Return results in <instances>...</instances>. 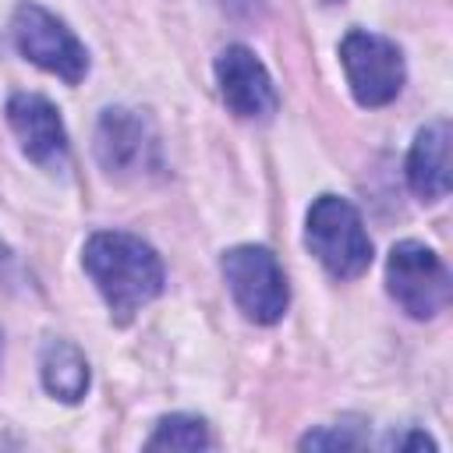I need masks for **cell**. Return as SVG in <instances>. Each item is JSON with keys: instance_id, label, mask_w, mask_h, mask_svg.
<instances>
[{"instance_id": "cell-13", "label": "cell", "mask_w": 453, "mask_h": 453, "mask_svg": "<svg viewBox=\"0 0 453 453\" xmlns=\"http://www.w3.org/2000/svg\"><path fill=\"white\" fill-rule=\"evenodd\" d=\"M322 446H329V449H354V446H361V439H357V435H347L343 428H333V432H308V435L301 439V449H322Z\"/></svg>"}, {"instance_id": "cell-11", "label": "cell", "mask_w": 453, "mask_h": 453, "mask_svg": "<svg viewBox=\"0 0 453 453\" xmlns=\"http://www.w3.org/2000/svg\"><path fill=\"white\" fill-rule=\"evenodd\" d=\"M39 368H42V386H46L57 400L78 403V400L85 396V389H88V361H85V354H81L74 343H67V340H50V343L42 347Z\"/></svg>"}, {"instance_id": "cell-4", "label": "cell", "mask_w": 453, "mask_h": 453, "mask_svg": "<svg viewBox=\"0 0 453 453\" xmlns=\"http://www.w3.org/2000/svg\"><path fill=\"white\" fill-rule=\"evenodd\" d=\"M386 287H389V297L411 319H435L449 304V290H453L446 262L418 241H400L389 251Z\"/></svg>"}, {"instance_id": "cell-8", "label": "cell", "mask_w": 453, "mask_h": 453, "mask_svg": "<svg viewBox=\"0 0 453 453\" xmlns=\"http://www.w3.org/2000/svg\"><path fill=\"white\" fill-rule=\"evenodd\" d=\"M216 81H219V96L230 106V113L244 120H265L280 106L269 71L248 46H226L216 57Z\"/></svg>"}, {"instance_id": "cell-1", "label": "cell", "mask_w": 453, "mask_h": 453, "mask_svg": "<svg viewBox=\"0 0 453 453\" xmlns=\"http://www.w3.org/2000/svg\"><path fill=\"white\" fill-rule=\"evenodd\" d=\"M81 265L99 287L117 322H127L142 304L159 297L163 290V262L159 255L134 234L99 230L85 241Z\"/></svg>"}, {"instance_id": "cell-12", "label": "cell", "mask_w": 453, "mask_h": 453, "mask_svg": "<svg viewBox=\"0 0 453 453\" xmlns=\"http://www.w3.org/2000/svg\"><path fill=\"white\" fill-rule=\"evenodd\" d=\"M212 439H209V428L202 418H191V414H170L156 425V432L149 435V449H205Z\"/></svg>"}, {"instance_id": "cell-3", "label": "cell", "mask_w": 453, "mask_h": 453, "mask_svg": "<svg viewBox=\"0 0 453 453\" xmlns=\"http://www.w3.org/2000/svg\"><path fill=\"white\" fill-rule=\"evenodd\" d=\"M223 276H226V287H230L237 308L251 322L273 326L283 319L290 290H287V276L269 248H258V244L230 248L223 255Z\"/></svg>"}, {"instance_id": "cell-6", "label": "cell", "mask_w": 453, "mask_h": 453, "mask_svg": "<svg viewBox=\"0 0 453 453\" xmlns=\"http://www.w3.org/2000/svg\"><path fill=\"white\" fill-rule=\"evenodd\" d=\"M340 64L361 106H386L403 88V53L386 35L350 28L340 42Z\"/></svg>"}, {"instance_id": "cell-7", "label": "cell", "mask_w": 453, "mask_h": 453, "mask_svg": "<svg viewBox=\"0 0 453 453\" xmlns=\"http://www.w3.org/2000/svg\"><path fill=\"white\" fill-rule=\"evenodd\" d=\"M96 156L110 177H142L156 166V131L134 110H106L96 131Z\"/></svg>"}, {"instance_id": "cell-10", "label": "cell", "mask_w": 453, "mask_h": 453, "mask_svg": "<svg viewBox=\"0 0 453 453\" xmlns=\"http://www.w3.org/2000/svg\"><path fill=\"white\" fill-rule=\"evenodd\" d=\"M407 184L421 202L449 195V124L435 120L418 131L407 156Z\"/></svg>"}, {"instance_id": "cell-5", "label": "cell", "mask_w": 453, "mask_h": 453, "mask_svg": "<svg viewBox=\"0 0 453 453\" xmlns=\"http://www.w3.org/2000/svg\"><path fill=\"white\" fill-rule=\"evenodd\" d=\"M14 46L25 60H32L35 67L64 78L67 85L81 81L88 71V53L78 42V35L46 7L39 4H21L14 11Z\"/></svg>"}, {"instance_id": "cell-14", "label": "cell", "mask_w": 453, "mask_h": 453, "mask_svg": "<svg viewBox=\"0 0 453 453\" xmlns=\"http://www.w3.org/2000/svg\"><path fill=\"white\" fill-rule=\"evenodd\" d=\"M7 265H11V251L0 244V276H4V269H7Z\"/></svg>"}, {"instance_id": "cell-2", "label": "cell", "mask_w": 453, "mask_h": 453, "mask_svg": "<svg viewBox=\"0 0 453 453\" xmlns=\"http://www.w3.org/2000/svg\"><path fill=\"white\" fill-rule=\"evenodd\" d=\"M304 241L336 280H354L372 265V241L357 209L340 195H319L308 209Z\"/></svg>"}, {"instance_id": "cell-9", "label": "cell", "mask_w": 453, "mask_h": 453, "mask_svg": "<svg viewBox=\"0 0 453 453\" xmlns=\"http://www.w3.org/2000/svg\"><path fill=\"white\" fill-rule=\"evenodd\" d=\"M7 124L18 134L25 156L39 166H60L67 159V131L57 106L35 92H18L7 99Z\"/></svg>"}]
</instances>
